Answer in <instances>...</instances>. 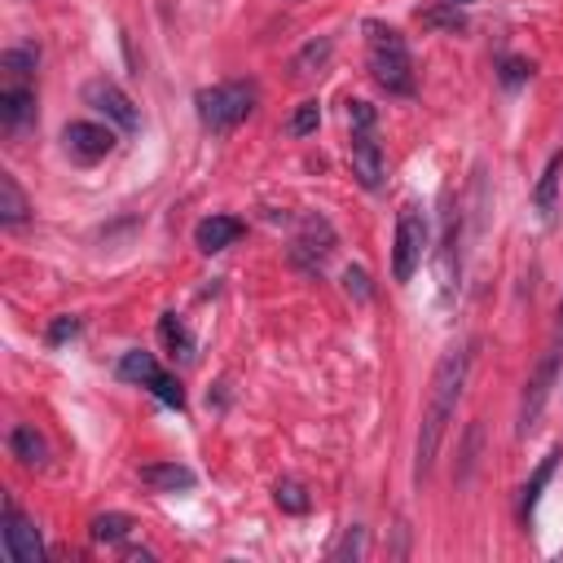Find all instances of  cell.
I'll list each match as a JSON object with an SVG mask.
<instances>
[{
  "label": "cell",
  "mask_w": 563,
  "mask_h": 563,
  "mask_svg": "<svg viewBox=\"0 0 563 563\" xmlns=\"http://www.w3.org/2000/svg\"><path fill=\"white\" fill-rule=\"evenodd\" d=\"M466 378H471V347H449L440 361H435V374H431V391H427V409H422V427H418V449H413V479L422 484L440 444H444V427L449 418L457 413V400L466 391Z\"/></svg>",
  "instance_id": "obj_1"
},
{
  "label": "cell",
  "mask_w": 563,
  "mask_h": 563,
  "mask_svg": "<svg viewBox=\"0 0 563 563\" xmlns=\"http://www.w3.org/2000/svg\"><path fill=\"white\" fill-rule=\"evenodd\" d=\"M365 62H369V75L378 88H387L396 97L413 92V57H409V44L396 26L365 22Z\"/></svg>",
  "instance_id": "obj_2"
},
{
  "label": "cell",
  "mask_w": 563,
  "mask_h": 563,
  "mask_svg": "<svg viewBox=\"0 0 563 563\" xmlns=\"http://www.w3.org/2000/svg\"><path fill=\"white\" fill-rule=\"evenodd\" d=\"M559 369H563V299H559V312H554L550 343H545V352H541V361H537V369L523 387V400H519V435H528L537 427V418H541V409H545V400L559 383Z\"/></svg>",
  "instance_id": "obj_3"
},
{
  "label": "cell",
  "mask_w": 563,
  "mask_h": 563,
  "mask_svg": "<svg viewBox=\"0 0 563 563\" xmlns=\"http://www.w3.org/2000/svg\"><path fill=\"white\" fill-rule=\"evenodd\" d=\"M194 106H198V119H202L207 132H229V128H238L255 110V88L242 84V79L211 84V88H202L194 97Z\"/></svg>",
  "instance_id": "obj_4"
},
{
  "label": "cell",
  "mask_w": 563,
  "mask_h": 563,
  "mask_svg": "<svg viewBox=\"0 0 563 563\" xmlns=\"http://www.w3.org/2000/svg\"><path fill=\"white\" fill-rule=\"evenodd\" d=\"M422 251H427V216L405 202L400 216H396V242H391V277L396 282H409L413 268L422 264Z\"/></svg>",
  "instance_id": "obj_5"
},
{
  "label": "cell",
  "mask_w": 563,
  "mask_h": 563,
  "mask_svg": "<svg viewBox=\"0 0 563 563\" xmlns=\"http://www.w3.org/2000/svg\"><path fill=\"white\" fill-rule=\"evenodd\" d=\"M84 101H88L97 114H106V123H114V128H123V132H136V128H141V114H136L132 97H128L114 79H92V84H84Z\"/></svg>",
  "instance_id": "obj_6"
},
{
  "label": "cell",
  "mask_w": 563,
  "mask_h": 563,
  "mask_svg": "<svg viewBox=\"0 0 563 563\" xmlns=\"http://www.w3.org/2000/svg\"><path fill=\"white\" fill-rule=\"evenodd\" d=\"M35 123V84L31 79H0V128L9 136H26Z\"/></svg>",
  "instance_id": "obj_7"
},
{
  "label": "cell",
  "mask_w": 563,
  "mask_h": 563,
  "mask_svg": "<svg viewBox=\"0 0 563 563\" xmlns=\"http://www.w3.org/2000/svg\"><path fill=\"white\" fill-rule=\"evenodd\" d=\"M0 537H4V554H9L13 563H40V554H44L40 528L18 510L13 497L4 501V528H0Z\"/></svg>",
  "instance_id": "obj_8"
},
{
  "label": "cell",
  "mask_w": 563,
  "mask_h": 563,
  "mask_svg": "<svg viewBox=\"0 0 563 563\" xmlns=\"http://www.w3.org/2000/svg\"><path fill=\"white\" fill-rule=\"evenodd\" d=\"M62 145H66V154L75 163H97V158H106L114 150V128L110 123H88V119L66 123L62 128Z\"/></svg>",
  "instance_id": "obj_9"
},
{
  "label": "cell",
  "mask_w": 563,
  "mask_h": 563,
  "mask_svg": "<svg viewBox=\"0 0 563 563\" xmlns=\"http://www.w3.org/2000/svg\"><path fill=\"white\" fill-rule=\"evenodd\" d=\"M347 158H352V176H356L365 189H378V185H383V176H387V158H383L378 136H374V123H369V128H352Z\"/></svg>",
  "instance_id": "obj_10"
},
{
  "label": "cell",
  "mask_w": 563,
  "mask_h": 563,
  "mask_svg": "<svg viewBox=\"0 0 563 563\" xmlns=\"http://www.w3.org/2000/svg\"><path fill=\"white\" fill-rule=\"evenodd\" d=\"M242 238V220L238 216H207V220H198V229H194V246L202 251V255H220L224 246H233Z\"/></svg>",
  "instance_id": "obj_11"
},
{
  "label": "cell",
  "mask_w": 563,
  "mask_h": 563,
  "mask_svg": "<svg viewBox=\"0 0 563 563\" xmlns=\"http://www.w3.org/2000/svg\"><path fill=\"white\" fill-rule=\"evenodd\" d=\"M559 185H563V150L550 154V163H545V172H541V180L532 189V207H537V216L545 224H554V216H559Z\"/></svg>",
  "instance_id": "obj_12"
},
{
  "label": "cell",
  "mask_w": 563,
  "mask_h": 563,
  "mask_svg": "<svg viewBox=\"0 0 563 563\" xmlns=\"http://www.w3.org/2000/svg\"><path fill=\"white\" fill-rule=\"evenodd\" d=\"M330 246H334L330 224H325V220H308V229L295 238V260H299L303 268H321L325 255H330Z\"/></svg>",
  "instance_id": "obj_13"
},
{
  "label": "cell",
  "mask_w": 563,
  "mask_h": 563,
  "mask_svg": "<svg viewBox=\"0 0 563 563\" xmlns=\"http://www.w3.org/2000/svg\"><path fill=\"white\" fill-rule=\"evenodd\" d=\"M141 484L154 493H185V488H194V471L180 462H150V466H141Z\"/></svg>",
  "instance_id": "obj_14"
},
{
  "label": "cell",
  "mask_w": 563,
  "mask_h": 563,
  "mask_svg": "<svg viewBox=\"0 0 563 563\" xmlns=\"http://www.w3.org/2000/svg\"><path fill=\"white\" fill-rule=\"evenodd\" d=\"M26 220H31V202H26L22 185H18V176L13 172H0V224L4 229H18Z\"/></svg>",
  "instance_id": "obj_15"
},
{
  "label": "cell",
  "mask_w": 563,
  "mask_h": 563,
  "mask_svg": "<svg viewBox=\"0 0 563 563\" xmlns=\"http://www.w3.org/2000/svg\"><path fill=\"white\" fill-rule=\"evenodd\" d=\"M559 457H563L559 449H554V453H545V457H541V466L532 471V479L523 484V493H519V519H523V523H532V515H537V501H541V488L550 484V475H554Z\"/></svg>",
  "instance_id": "obj_16"
},
{
  "label": "cell",
  "mask_w": 563,
  "mask_h": 563,
  "mask_svg": "<svg viewBox=\"0 0 563 563\" xmlns=\"http://www.w3.org/2000/svg\"><path fill=\"white\" fill-rule=\"evenodd\" d=\"M9 449H13V457L22 466H44L48 462V444H44V435L35 427H13L9 431Z\"/></svg>",
  "instance_id": "obj_17"
},
{
  "label": "cell",
  "mask_w": 563,
  "mask_h": 563,
  "mask_svg": "<svg viewBox=\"0 0 563 563\" xmlns=\"http://www.w3.org/2000/svg\"><path fill=\"white\" fill-rule=\"evenodd\" d=\"M40 66V48L35 44H13L0 53V79H31Z\"/></svg>",
  "instance_id": "obj_18"
},
{
  "label": "cell",
  "mask_w": 563,
  "mask_h": 563,
  "mask_svg": "<svg viewBox=\"0 0 563 563\" xmlns=\"http://www.w3.org/2000/svg\"><path fill=\"white\" fill-rule=\"evenodd\" d=\"M158 339L167 343V352H172V356H180V361H189V356H194V334L185 330V321H180L176 312H163V317H158Z\"/></svg>",
  "instance_id": "obj_19"
},
{
  "label": "cell",
  "mask_w": 563,
  "mask_h": 563,
  "mask_svg": "<svg viewBox=\"0 0 563 563\" xmlns=\"http://www.w3.org/2000/svg\"><path fill=\"white\" fill-rule=\"evenodd\" d=\"M119 378H123V383H141V387H150V383L158 378V361H154V352H141V347L123 352V361H119Z\"/></svg>",
  "instance_id": "obj_20"
},
{
  "label": "cell",
  "mask_w": 563,
  "mask_h": 563,
  "mask_svg": "<svg viewBox=\"0 0 563 563\" xmlns=\"http://www.w3.org/2000/svg\"><path fill=\"white\" fill-rule=\"evenodd\" d=\"M330 48H334V40H312V44H303L299 53H295V62H290V70L303 79V75H317L325 62H330Z\"/></svg>",
  "instance_id": "obj_21"
},
{
  "label": "cell",
  "mask_w": 563,
  "mask_h": 563,
  "mask_svg": "<svg viewBox=\"0 0 563 563\" xmlns=\"http://www.w3.org/2000/svg\"><path fill=\"white\" fill-rule=\"evenodd\" d=\"M128 532H132V519H128V515H119V510H110V515H97V519H92V537H97V541H106V545L128 541Z\"/></svg>",
  "instance_id": "obj_22"
},
{
  "label": "cell",
  "mask_w": 563,
  "mask_h": 563,
  "mask_svg": "<svg viewBox=\"0 0 563 563\" xmlns=\"http://www.w3.org/2000/svg\"><path fill=\"white\" fill-rule=\"evenodd\" d=\"M317 123H321V106H317V101H299V110L290 114L286 132H290V136H308V132H317Z\"/></svg>",
  "instance_id": "obj_23"
},
{
  "label": "cell",
  "mask_w": 563,
  "mask_h": 563,
  "mask_svg": "<svg viewBox=\"0 0 563 563\" xmlns=\"http://www.w3.org/2000/svg\"><path fill=\"white\" fill-rule=\"evenodd\" d=\"M361 554H365V528L352 523V528H343V537H339V545L330 550V559H361Z\"/></svg>",
  "instance_id": "obj_24"
},
{
  "label": "cell",
  "mask_w": 563,
  "mask_h": 563,
  "mask_svg": "<svg viewBox=\"0 0 563 563\" xmlns=\"http://www.w3.org/2000/svg\"><path fill=\"white\" fill-rule=\"evenodd\" d=\"M150 391H154L163 405H172V409H185V391H180V383H176L167 369H158V378L150 383Z\"/></svg>",
  "instance_id": "obj_25"
},
{
  "label": "cell",
  "mask_w": 563,
  "mask_h": 563,
  "mask_svg": "<svg viewBox=\"0 0 563 563\" xmlns=\"http://www.w3.org/2000/svg\"><path fill=\"white\" fill-rule=\"evenodd\" d=\"M277 506H282V510H290V515H303V510H308L303 484H295V479H282V484H277Z\"/></svg>",
  "instance_id": "obj_26"
},
{
  "label": "cell",
  "mask_w": 563,
  "mask_h": 563,
  "mask_svg": "<svg viewBox=\"0 0 563 563\" xmlns=\"http://www.w3.org/2000/svg\"><path fill=\"white\" fill-rule=\"evenodd\" d=\"M523 79H532V62H523V57H506V62H501V84H506V88H519Z\"/></svg>",
  "instance_id": "obj_27"
},
{
  "label": "cell",
  "mask_w": 563,
  "mask_h": 563,
  "mask_svg": "<svg viewBox=\"0 0 563 563\" xmlns=\"http://www.w3.org/2000/svg\"><path fill=\"white\" fill-rule=\"evenodd\" d=\"M343 290L356 295V299H369V277H365V268H343Z\"/></svg>",
  "instance_id": "obj_28"
},
{
  "label": "cell",
  "mask_w": 563,
  "mask_h": 563,
  "mask_svg": "<svg viewBox=\"0 0 563 563\" xmlns=\"http://www.w3.org/2000/svg\"><path fill=\"white\" fill-rule=\"evenodd\" d=\"M70 334H79V317H57V321L48 325V343H62V339H70Z\"/></svg>",
  "instance_id": "obj_29"
},
{
  "label": "cell",
  "mask_w": 563,
  "mask_h": 563,
  "mask_svg": "<svg viewBox=\"0 0 563 563\" xmlns=\"http://www.w3.org/2000/svg\"><path fill=\"white\" fill-rule=\"evenodd\" d=\"M449 4H475V0H449Z\"/></svg>",
  "instance_id": "obj_30"
}]
</instances>
